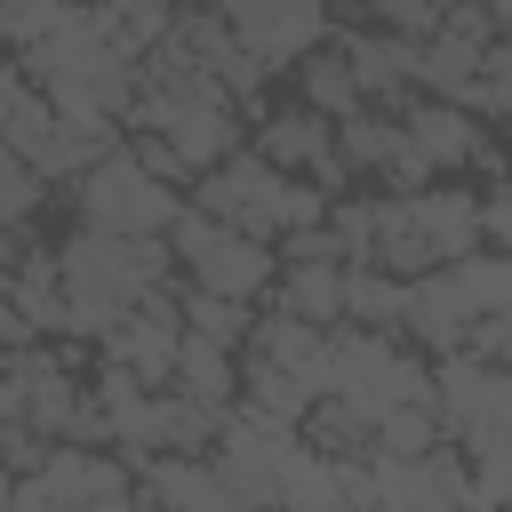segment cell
<instances>
[{
  "mask_svg": "<svg viewBox=\"0 0 512 512\" xmlns=\"http://www.w3.org/2000/svg\"><path fill=\"white\" fill-rule=\"evenodd\" d=\"M272 312L288 320H312V328H344V264L336 256H296V264H272Z\"/></svg>",
  "mask_w": 512,
  "mask_h": 512,
  "instance_id": "cell-10",
  "label": "cell"
},
{
  "mask_svg": "<svg viewBox=\"0 0 512 512\" xmlns=\"http://www.w3.org/2000/svg\"><path fill=\"white\" fill-rule=\"evenodd\" d=\"M400 200H408V224H416V240H424L432 264L480 248V208H472V192H456V184H424V192H400Z\"/></svg>",
  "mask_w": 512,
  "mask_h": 512,
  "instance_id": "cell-9",
  "label": "cell"
},
{
  "mask_svg": "<svg viewBox=\"0 0 512 512\" xmlns=\"http://www.w3.org/2000/svg\"><path fill=\"white\" fill-rule=\"evenodd\" d=\"M280 168L272 160H256V152H224L216 168H200L192 176V208L200 216H216L224 232H256V240H272L280 232Z\"/></svg>",
  "mask_w": 512,
  "mask_h": 512,
  "instance_id": "cell-2",
  "label": "cell"
},
{
  "mask_svg": "<svg viewBox=\"0 0 512 512\" xmlns=\"http://www.w3.org/2000/svg\"><path fill=\"white\" fill-rule=\"evenodd\" d=\"M8 488H16V472H8V464H0V512H8Z\"/></svg>",
  "mask_w": 512,
  "mask_h": 512,
  "instance_id": "cell-23",
  "label": "cell"
},
{
  "mask_svg": "<svg viewBox=\"0 0 512 512\" xmlns=\"http://www.w3.org/2000/svg\"><path fill=\"white\" fill-rule=\"evenodd\" d=\"M440 272L456 280L464 312H512V256H504V248H464V256H448Z\"/></svg>",
  "mask_w": 512,
  "mask_h": 512,
  "instance_id": "cell-13",
  "label": "cell"
},
{
  "mask_svg": "<svg viewBox=\"0 0 512 512\" xmlns=\"http://www.w3.org/2000/svg\"><path fill=\"white\" fill-rule=\"evenodd\" d=\"M136 488H144V512H240V496L216 480L208 456H144Z\"/></svg>",
  "mask_w": 512,
  "mask_h": 512,
  "instance_id": "cell-6",
  "label": "cell"
},
{
  "mask_svg": "<svg viewBox=\"0 0 512 512\" xmlns=\"http://www.w3.org/2000/svg\"><path fill=\"white\" fill-rule=\"evenodd\" d=\"M24 88H32V80H24V64H0V120L16 112V96H24Z\"/></svg>",
  "mask_w": 512,
  "mask_h": 512,
  "instance_id": "cell-22",
  "label": "cell"
},
{
  "mask_svg": "<svg viewBox=\"0 0 512 512\" xmlns=\"http://www.w3.org/2000/svg\"><path fill=\"white\" fill-rule=\"evenodd\" d=\"M400 320V280L376 264H344V328H392Z\"/></svg>",
  "mask_w": 512,
  "mask_h": 512,
  "instance_id": "cell-18",
  "label": "cell"
},
{
  "mask_svg": "<svg viewBox=\"0 0 512 512\" xmlns=\"http://www.w3.org/2000/svg\"><path fill=\"white\" fill-rule=\"evenodd\" d=\"M168 392H184V400H200V408H232L240 400V352H224V344H208V336H176V360H168Z\"/></svg>",
  "mask_w": 512,
  "mask_h": 512,
  "instance_id": "cell-11",
  "label": "cell"
},
{
  "mask_svg": "<svg viewBox=\"0 0 512 512\" xmlns=\"http://www.w3.org/2000/svg\"><path fill=\"white\" fill-rule=\"evenodd\" d=\"M88 8H96V32H104L128 64H136V56L176 24V0H88Z\"/></svg>",
  "mask_w": 512,
  "mask_h": 512,
  "instance_id": "cell-15",
  "label": "cell"
},
{
  "mask_svg": "<svg viewBox=\"0 0 512 512\" xmlns=\"http://www.w3.org/2000/svg\"><path fill=\"white\" fill-rule=\"evenodd\" d=\"M176 320H184L192 336H208V344L240 352V344H248V328H256V304H240V296H216V288H192V280H184Z\"/></svg>",
  "mask_w": 512,
  "mask_h": 512,
  "instance_id": "cell-14",
  "label": "cell"
},
{
  "mask_svg": "<svg viewBox=\"0 0 512 512\" xmlns=\"http://www.w3.org/2000/svg\"><path fill=\"white\" fill-rule=\"evenodd\" d=\"M272 240H256V232H216L184 272H192V288H216V296H240V304H256L264 288H272Z\"/></svg>",
  "mask_w": 512,
  "mask_h": 512,
  "instance_id": "cell-8",
  "label": "cell"
},
{
  "mask_svg": "<svg viewBox=\"0 0 512 512\" xmlns=\"http://www.w3.org/2000/svg\"><path fill=\"white\" fill-rule=\"evenodd\" d=\"M56 16H64V0H0V40L8 48H32Z\"/></svg>",
  "mask_w": 512,
  "mask_h": 512,
  "instance_id": "cell-21",
  "label": "cell"
},
{
  "mask_svg": "<svg viewBox=\"0 0 512 512\" xmlns=\"http://www.w3.org/2000/svg\"><path fill=\"white\" fill-rule=\"evenodd\" d=\"M464 296H456V280L432 264V272H416V280H400V320H392V336H408L416 352H456V336H464Z\"/></svg>",
  "mask_w": 512,
  "mask_h": 512,
  "instance_id": "cell-7",
  "label": "cell"
},
{
  "mask_svg": "<svg viewBox=\"0 0 512 512\" xmlns=\"http://www.w3.org/2000/svg\"><path fill=\"white\" fill-rule=\"evenodd\" d=\"M256 160H272L280 176L320 184L328 200H336V192H352V168L336 160V144H328V120H320V112H264V120H256Z\"/></svg>",
  "mask_w": 512,
  "mask_h": 512,
  "instance_id": "cell-3",
  "label": "cell"
},
{
  "mask_svg": "<svg viewBox=\"0 0 512 512\" xmlns=\"http://www.w3.org/2000/svg\"><path fill=\"white\" fill-rule=\"evenodd\" d=\"M440 8H448V0H368L376 32H400V40H424V32L440 24Z\"/></svg>",
  "mask_w": 512,
  "mask_h": 512,
  "instance_id": "cell-20",
  "label": "cell"
},
{
  "mask_svg": "<svg viewBox=\"0 0 512 512\" xmlns=\"http://www.w3.org/2000/svg\"><path fill=\"white\" fill-rule=\"evenodd\" d=\"M176 336H184V320H176V296H168V288H152V296H144V304H128V320L104 336V360H112V368H128L136 384H168Z\"/></svg>",
  "mask_w": 512,
  "mask_h": 512,
  "instance_id": "cell-4",
  "label": "cell"
},
{
  "mask_svg": "<svg viewBox=\"0 0 512 512\" xmlns=\"http://www.w3.org/2000/svg\"><path fill=\"white\" fill-rule=\"evenodd\" d=\"M40 208H48V176L0 144V232H24Z\"/></svg>",
  "mask_w": 512,
  "mask_h": 512,
  "instance_id": "cell-19",
  "label": "cell"
},
{
  "mask_svg": "<svg viewBox=\"0 0 512 512\" xmlns=\"http://www.w3.org/2000/svg\"><path fill=\"white\" fill-rule=\"evenodd\" d=\"M296 88H304V112H320V120L360 112V88H352V72H344L336 48H304L296 56Z\"/></svg>",
  "mask_w": 512,
  "mask_h": 512,
  "instance_id": "cell-16",
  "label": "cell"
},
{
  "mask_svg": "<svg viewBox=\"0 0 512 512\" xmlns=\"http://www.w3.org/2000/svg\"><path fill=\"white\" fill-rule=\"evenodd\" d=\"M312 8H328V0H312Z\"/></svg>",
  "mask_w": 512,
  "mask_h": 512,
  "instance_id": "cell-24",
  "label": "cell"
},
{
  "mask_svg": "<svg viewBox=\"0 0 512 512\" xmlns=\"http://www.w3.org/2000/svg\"><path fill=\"white\" fill-rule=\"evenodd\" d=\"M72 208H80V224H96V232H168L176 192H168L160 176H144L128 144H112L96 168L72 176Z\"/></svg>",
  "mask_w": 512,
  "mask_h": 512,
  "instance_id": "cell-1",
  "label": "cell"
},
{
  "mask_svg": "<svg viewBox=\"0 0 512 512\" xmlns=\"http://www.w3.org/2000/svg\"><path fill=\"white\" fill-rule=\"evenodd\" d=\"M448 432H440V416L432 408H416V400H400V408H376L368 416V456H432Z\"/></svg>",
  "mask_w": 512,
  "mask_h": 512,
  "instance_id": "cell-17",
  "label": "cell"
},
{
  "mask_svg": "<svg viewBox=\"0 0 512 512\" xmlns=\"http://www.w3.org/2000/svg\"><path fill=\"white\" fill-rule=\"evenodd\" d=\"M336 56H344V72H352V88H360V104H384V112H400L408 104V88H416V40H400V32H344L336 40Z\"/></svg>",
  "mask_w": 512,
  "mask_h": 512,
  "instance_id": "cell-5",
  "label": "cell"
},
{
  "mask_svg": "<svg viewBox=\"0 0 512 512\" xmlns=\"http://www.w3.org/2000/svg\"><path fill=\"white\" fill-rule=\"evenodd\" d=\"M320 336H328V328L272 312V320H256V328H248V344H240V352H256V360H272V368H288V376L312 392V384H320Z\"/></svg>",
  "mask_w": 512,
  "mask_h": 512,
  "instance_id": "cell-12",
  "label": "cell"
}]
</instances>
